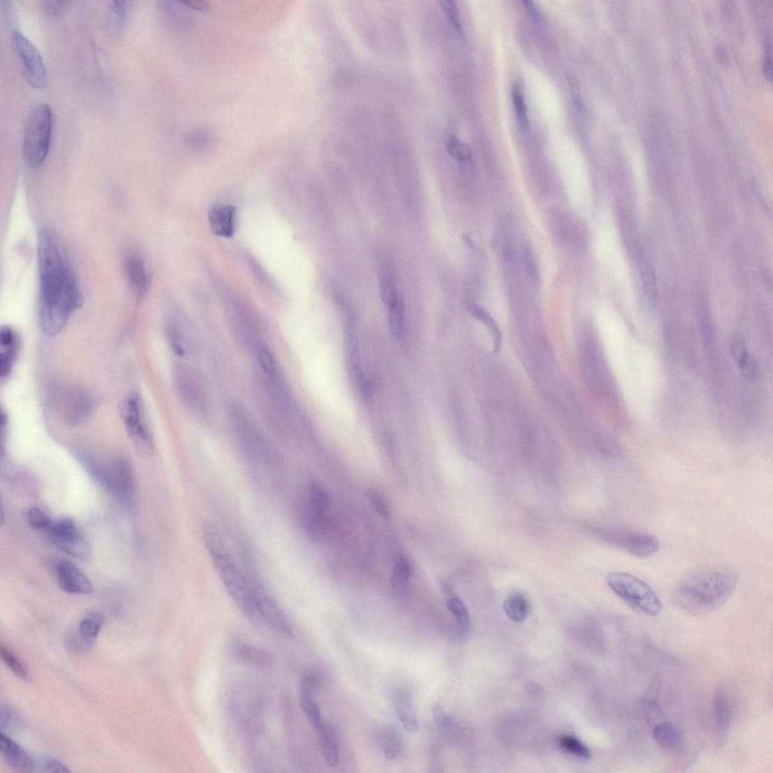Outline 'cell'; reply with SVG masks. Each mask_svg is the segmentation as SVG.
<instances>
[{
  "instance_id": "1f68e13d",
  "label": "cell",
  "mask_w": 773,
  "mask_h": 773,
  "mask_svg": "<svg viewBox=\"0 0 773 773\" xmlns=\"http://www.w3.org/2000/svg\"><path fill=\"white\" fill-rule=\"evenodd\" d=\"M105 619L98 612H91L82 619L79 625V634L88 644L93 645L103 627Z\"/></svg>"
},
{
  "instance_id": "11a10c76",
  "label": "cell",
  "mask_w": 773,
  "mask_h": 773,
  "mask_svg": "<svg viewBox=\"0 0 773 773\" xmlns=\"http://www.w3.org/2000/svg\"><path fill=\"white\" fill-rule=\"evenodd\" d=\"M771 42L769 45H767L765 53V60H763V73H765L766 78L772 80V46Z\"/></svg>"
},
{
  "instance_id": "e0dca14e",
  "label": "cell",
  "mask_w": 773,
  "mask_h": 773,
  "mask_svg": "<svg viewBox=\"0 0 773 773\" xmlns=\"http://www.w3.org/2000/svg\"><path fill=\"white\" fill-rule=\"evenodd\" d=\"M60 589L71 594L88 595L94 589L87 577L78 568L68 561L59 564L57 570Z\"/></svg>"
},
{
  "instance_id": "30bf717a",
  "label": "cell",
  "mask_w": 773,
  "mask_h": 773,
  "mask_svg": "<svg viewBox=\"0 0 773 773\" xmlns=\"http://www.w3.org/2000/svg\"><path fill=\"white\" fill-rule=\"evenodd\" d=\"M12 43L24 80L35 89H45L48 85L47 71L38 50L20 31L13 32Z\"/></svg>"
},
{
  "instance_id": "5b68a950",
  "label": "cell",
  "mask_w": 773,
  "mask_h": 773,
  "mask_svg": "<svg viewBox=\"0 0 773 773\" xmlns=\"http://www.w3.org/2000/svg\"><path fill=\"white\" fill-rule=\"evenodd\" d=\"M580 363L584 383L591 392L608 402L617 399V390L600 347L591 335L582 339Z\"/></svg>"
},
{
  "instance_id": "d4e9b609",
  "label": "cell",
  "mask_w": 773,
  "mask_h": 773,
  "mask_svg": "<svg viewBox=\"0 0 773 773\" xmlns=\"http://www.w3.org/2000/svg\"><path fill=\"white\" fill-rule=\"evenodd\" d=\"M325 763L330 767H337L339 763V749L337 734L332 726L324 721L318 728H315Z\"/></svg>"
},
{
  "instance_id": "7c38bea8",
  "label": "cell",
  "mask_w": 773,
  "mask_h": 773,
  "mask_svg": "<svg viewBox=\"0 0 773 773\" xmlns=\"http://www.w3.org/2000/svg\"><path fill=\"white\" fill-rule=\"evenodd\" d=\"M46 533L51 542L62 552L81 560H87L89 557V545L78 533L73 520L62 519L53 521Z\"/></svg>"
},
{
  "instance_id": "9a60e30c",
  "label": "cell",
  "mask_w": 773,
  "mask_h": 773,
  "mask_svg": "<svg viewBox=\"0 0 773 773\" xmlns=\"http://www.w3.org/2000/svg\"><path fill=\"white\" fill-rule=\"evenodd\" d=\"M175 376L176 388L184 403L191 408H203L206 392L200 376L184 367L176 369Z\"/></svg>"
},
{
  "instance_id": "ab89813d",
  "label": "cell",
  "mask_w": 773,
  "mask_h": 773,
  "mask_svg": "<svg viewBox=\"0 0 773 773\" xmlns=\"http://www.w3.org/2000/svg\"><path fill=\"white\" fill-rule=\"evenodd\" d=\"M300 705L307 719L314 728L325 721L320 707L313 700L311 695L301 693Z\"/></svg>"
},
{
  "instance_id": "681fc988",
  "label": "cell",
  "mask_w": 773,
  "mask_h": 773,
  "mask_svg": "<svg viewBox=\"0 0 773 773\" xmlns=\"http://www.w3.org/2000/svg\"><path fill=\"white\" fill-rule=\"evenodd\" d=\"M731 351L732 358L737 365L749 353L746 343L741 339H735L732 341Z\"/></svg>"
},
{
  "instance_id": "277c9868",
  "label": "cell",
  "mask_w": 773,
  "mask_h": 773,
  "mask_svg": "<svg viewBox=\"0 0 773 773\" xmlns=\"http://www.w3.org/2000/svg\"><path fill=\"white\" fill-rule=\"evenodd\" d=\"M52 131L50 107L45 104L35 107L28 117L22 144L24 159L34 169L40 168L48 156Z\"/></svg>"
},
{
  "instance_id": "5bb4252c",
  "label": "cell",
  "mask_w": 773,
  "mask_h": 773,
  "mask_svg": "<svg viewBox=\"0 0 773 773\" xmlns=\"http://www.w3.org/2000/svg\"><path fill=\"white\" fill-rule=\"evenodd\" d=\"M258 597L260 621L286 639L293 637L290 621L275 601L260 587L255 586Z\"/></svg>"
},
{
  "instance_id": "603a6c76",
  "label": "cell",
  "mask_w": 773,
  "mask_h": 773,
  "mask_svg": "<svg viewBox=\"0 0 773 773\" xmlns=\"http://www.w3.org/2000/svg\"><path fill=\"white\" fill-rule=\"evenodd\" d=\"M129 3L126 1L108 3L103 20V28L110 36H119L125 31L128 22Z\"/></svg>"
},
{
  "instance_id": "83f0119b",
  "label": "cell",
  "mask_w": 773,
  "mask_h": 773,
  "mask_svg": "<svg viewBox=\"0 0 773 773\" xmlns=\"http://www.w3.org/2000/svg\"><path fill=\"white\" fill-rule=\"evenodd\" d=\"M216 142V134L209 127L194 128L185 135L186 146L194 152L208 150Z\"/></svg>"
},
{
  "instance_id": "7402d4cb",
  "label": "cell",
  "mask_w": 773,
  "mask_h": 773,
  "mask_svg": "<svg viewBox=\"0 0 773 773\" xmlns=\"http://www.w3.org/2000/svg\"><path fill=\"white\" fill-rule=\"evenodd\" d=\"M20 349V338L17 333L8 327H3L0 332V376L2 378L10 375Z\"/></svg>"
},
{
  "instance_id": "ee69618b",
  "label": "cell",
  "mask_w": 773,
  "mask_h": 773,
  "mask_svg": "<svg viewBox=\"0 0 773 773\" xmlns=\"http://www.w3.org/2000/svg\"><path fill=\"white\" fill-rule=\"evenodd\" d=\"M64 641L66 647L74 653H84V651L89 650L92 646L81 638L78 631L68 633Z\"/></svg>"
},
{
  "instance_id": "e575fe53",
  "label": "cell",
  "mask_w": 773,
  "mask_h": 773,
  "mask_svg": "<svg viewBox=\"0 0 773 773\" xmlns=\"http://www.w3.org/2000/svg\"><path fill=\"white\" fill-rule=\"evenodd\" d=\"M446 150L453 159L458 161L460 164L472 161L471 152L469 147L461 141L459 138L454 133H448L445 136Z\"/></svg>"
},
{
  "instance_id": "b9f144b4",
  "label": "cell",
  "mask_w": 773,
  "mask_h": 773,
  "mask_svg": "<svg viewBox=\"0 0 773 773\" xmlns=\"http://www.w3.org/2000/svg\"><path fill=\"white\" fill-rule=\"evenodd\" d=\"M27 522L34 529L44 530L47 532L53 520H52L44 512L38 508H33L27 515Z\"/></svg>"
},
{
  "instance_id": "ba28073f",
  "label": "cell",
  "mask_w": 773,
  "mask_h": 773,
  "mask_svg": "<svg viewBox=\"0 0 773 773\" xmlns=\"http://www.w3.org/2000/svg\"><path fill=\"white\" fill-rule=\"evenodd\" d=\"M52 400L64 423L78 427L86 423L95 411V397L88 391L68 385H54Z\"/></svg>"
},
{
  "instance_id": "60d3db41",
  "label": "cell",
  "mask_w": 773,
  "mask_h": 773,
  "mask_svg": "<svg viewBox=\"0 0 773 773\" xmlns=\"http://www.w3.org/2000/svg\"><path fill=\"white\" fill-rule=\"evenodd\" d=\"M559 742L564 750L573 753L575 757L584 760H588L591 758L590 750L580 739L571 737V735H562Z\"/></svg>"
},
{
  "instance_id": "f5cc1de1",
  "label": "cell",
  "mask_w": 773,
  "mask_h": 773,
  "mask_svg": "<svg viewBox=\"0 0 773 773\" xmlns=\"http://www.w3.org/2000/svg\"><path fill=\"white\" fill-rule=\"evenodd\" d=\"M568 80H569L572 96L574 100L576 108L581 110L583 108V103L582 99L581 98L580 87L578 80H577V78L574 75H573V74H570L569 79Z\"/></svg>"
},
{
  "instance_id": "836d02e7",
  "label": "cell",
  "mask_w": 773,
  "mask_h": 773,
  "mask_svg": "<svg viewBox=\"0 0 773 773\" xmlns=\"http://www.w3.org/2000/svg\"><path fill=\"white\" fill-rule=\"evenodd\" d=\"M448 608L455 619L459 635L463 638H467L471 631V618L467 608L459 598H452L448 601Z\"/></svg>"
},
{
  "instance_id": "f6af8a7d",
  "label": "cell",
  "mask_w": 773,
  "mask_h": 773,
  "mask_svg": "<svg viewBox=\"0 0 773 773\" xmlns=\"http://www.w3.org/2000/svg\"><path fill=\"white\" fill-rule=\"evenodd\" d=\"M258 363L266 374L274 375L277 374V365L275 360L270 352L266 348L260 349L258 353Z\"/></svg>"
},
{
  "instance_id": "52a82bcc",
  "label": "cell",
  "mask_w": 773,
  "mask_h": 773,
  "mask_svg": "<svg viewBox=\"0 0 773 773\" xmlns=\"http://www.w3.org/2000/svg\"><path fill=\"white\" fill-rule=\"evenodd\" d=\"M89 466L97 478L125 504L135 499L136 484L131 464L124 458L89 460Z\"/></svg>"
},
{
  "instance_id": "d590c367",
  "label": "cell",
  "mask_w": 773,
  "mask_h": 773,
  "mask_svg": "<svg viewBox=\"0 0 773 773\" xmlns=\"http://www.w3.org/2000/svg\"><path fill=\"white\" fill-rule=\"evenodd\" d=\"M512 100L516 112L518 124L524 132L529 131L530 124L528 117L527 107L522 89L518 83H515L512 88Z\"/></svg>"
},
{
  "instance_id": "9f6ffc18",
  "label": "cell",
  "mask_w": 773,
  "mask_h": 773,
  "mask_svg": "<svg viewBox=\"0 0 773 773\" xmlns=\"http://www.w3.org/2000/svg\"><path fill=\"white\" fill-rule=\"evenodd\" d=\"M182 3L188 8H193L194 10L200 12H206L209 9L208 3L201 1V0H188V1Z\"/></svg>"
},
{
  "instance_id": "8d00e7d4",
  "label": "cell",
  "mask_w": 773,
  "mask_h": 773,
  "mask_svg": "<svg viewBox=\"0 0 773 773\" xmlns=\"http://www.w3.org/2000/svg\"><path fill=\"white\" fill-rule=\"evenodd\" d=\"M0 657L6 666L17 677L25 682H30L31 676L26 665L11 650L3 645H0Z\"/></svg>"
},
{
  "instance_id": "816d5d0a",
  "label": "cell",
  "mask_w": 773,
  "mask_h": 773,
  "mask_svg": "<svg viewBox=\"0 0 773 773\" xmlns=\"http://www.w3.org/2000/svg\"><path fill=\"white\" fill-rule=\"evenodd\" d=\"M42 768L43 770L41 771L44 772L65 773L71 772L64 763L56 759H48L43 761Z\"/></svg>"
},
{
  "instance_id": "7dc6e473",
  "label": "cell",
  "mask_w": 773,
  "mask_h": 773,
  "mask_svg": "<svg viewBox=\"0 0 773 773\" xmlns=\"http://www.w3.org/2000/svg\"><path fill=\"white\" fill-rule=\"evenodd\" d=\"M369 497L378 513L383 517L388 519L390 517V510L387 503L381 494L376 490L369 492Z\"/></svg>"
},
{
  "instance_id": "6da1fadb",
  "label": "cell",
  "mask_w": 773,
  "mask_h": 773,
  "mask_svg": "<svg viewBox=\"0 0 773 773\" xmlns=\"http://www.w3.org/2000/svg\"><path fill=\"white\" fill-rule=\"evenodd\" d=\"M39 322L42 332L54 337L66 327L82 305L83 297L62 242L53 229L38 235Z\"/></svg>"
},
{
  "instance_id": "4fadbf2b",
  "label": "cell",
  "mask_w": 773,
  "mask_h": 773,
  "mask_svg": "<svg viewBox=\"0 0 773 773\" xmlns=\"http://www.w3.org/2000/svg\"><path fill=\"white\" fill-rule=\"evenodd\" d=\"M608 537L614 545L639 557L653 556L660 548V542L656 537L638 530L614 529L610 531Z\"/></svg>"
},
{
  "instance_id": "6f0895ef",
  "label": "cell",
  "mask_w": 773,
  "mask_h": 773,
  "mask_svg": "<svg viewBox=\"0 0 773 773\" xmlns=\"http://www.w3.org/2000/svg\"><path fill=\"white\" fill-rule=\"evenodd\" d=\"M521 3H522L524 5L525 8L527 9V11L531 15H533L534 17H536L538 15V10H537V9H536V8L534 6L533 2L522 1Z\"/></svg>"
},
{
  "instance_id": "7bdbcfd3",
  "label": "cell",
  "mask_w": 773,
  "mask_h": 773,
  "mask_svg": "<svg viewBox=\"0 0 773 773\" xmlns=\"http://www.w3.org/2000/svg\"><path fill=\"white\" fill-rule=\"evenodd\" d=\"M744 377L748 379H756L760 374L759 362L756 357L748 353L738 365Z\"/></svg>"
},
{
  "instance_id": "74e56055",
  "label": "cell",
  "mask_w": 773,
  "mask_h": 773,
  "mask_svg": "<svg viewBox=\"0 0 773 773\" xmlns=\"http://www.w3.org/2000/svg\"><path fill=\"white\" fill-rule=\"evenodd\" d=\"M385 756L391 760H396L403 750V741L399 733L394 728L387 729L383 737Z\"/></svg>"
},
{
  "instance_id": "2e32d148",
  "label": "cell",
  "mask_w": 773,
  "mask_h": 773,
  "mask_svg": "<svg viewBox=\"0 0 773 773\" xmlns=\"http://www.w3.org/2000/svg\"><path fill=\"white\" fill-rule=\"evenodd\" d=\"M735 714V706L730 692L725 687H719L714 700V714L716 742L722 746L730 732Z\"/></svg>"
},
{
  "instance_id": "4dcf8cb0",
  "label": "cell",
  "mask_w": 773,
  "mask_h": 773,
  "mask_svg": "<svg viewBox=\"0 0 773 773\" xmlns=\"http://www.w3.org/2000/svg\"><path fill=\"white\" fill-rule=\"evenodd\" d=\"M473 318L482 323L489 330L493 339V349L498 353L502 346V334L499 325L485 309L477 304H472L469 309Z\"/></svg>"
},
{
  "instance_id": "f546056e",
  "label": "cell",
  "mask_w": 773,
  "mask_h": 773,
  "mask_svg": "<svg viewBox=\"0 0 773 773\" xmlns=\"http://www.w3.org/2000/svg\"><path fill=\"white\" fill-rule=\"evenodd\" d=\"M412 574L413 568L411 562L405 557L400 558L395 564L392 579H391V589L396 595H405Z\"/></svg>"
},
{
  "instance_id": "d6986e66",
  "label": "cell",
  "mask_w": 773,
  "mask_h": 773,
  "mask_svg": "<svg viewBox=\"0 0 773 773\" xmlns=\"http://www.w3.org/2000/svg\"><path fill=\"white\" fill-rule=\"evenodd\" d=\"M237 208L230 204H217L209 211V222L214 235L231 238L235 234Z\"/></svg>"
},
{
  "instance_id": "ffe728a7",
  "label": "cell",
  "mask_w": 773,
  "mask_h": 773,
  "mask_svg": "<svg viewBox=\"0 0 773 773\" xmlns=\"http://www.w3.org/2000/svg\"><path fill=\"white\" fill-rule=\"evenodd\" d=\"M0 753L8 765L17 772H32L35 765L27 752L16 742L0 733Z\"/></svg>"
},
{
  "instance_id": "484cf974",
  "label": "cell",
  "mask_w": 773,
  "mask_h": 773,
  "mask_svg": "<svg viewBox=\"0 0 773 773\" xmlns=\"http://www.w3.org/2000/svg\"><path fill=\"white\" fill-rule=\"evenodd\" d=\"M653 735L658 746L665 751H675L681 746V735L674 724L665 720L653 726Z\"/></svg>"
},
{
  "instance_id": "bcb514c9",
  "label": "cell",
  "mask_w": 773,
  "mask_h": 773,
  "mask_svg": "<svg viewBox=\"0 0 773 773\" xmlns=\"http://www.w3.org/2000/svg\"><path fill=\"white\" fill-rule=\"evenodd\" d=\"M69 4L68 1H43L41 7L43 11L48 16L59 17L66 10Z\"/></svg>"
},
{
  "instance_id": "7a4b0ae2",
  "label": "cell",
  "mask_w": 773,
  "mask_h": 773,
  "mask_svg": "<svg viewBox=\"0 0 773 773\" xmlns=\"http://www.w3.org/2000/svg\"><path fill=\"white\" fill-rule=\"evenodd\" d=\"M739 582V574L724 566H704L687 573L675 584L672 601L675 606L694 617L718 610L732 597Z\"/></svg>"
},
{
  "instance_id": "8992f818",
  "label": "cell",
  "mask_w": 773,
  "mask_h": 773,
  "mask_svg": "<svg viewBox=\"0 0 773 773\" xmlns=\"http://www.w3.org/2000/svg\"><path fill=\"white\" fill-rule=\"evenodd\" d=\"M612 591L628 606L650 617L662 612L663 604L650 587L630 574L612 573L607 577Z\"/></svg>"
},
{
  "instance_id": "ac0fdd59",
  "label": "cell",
  "mask_w": 773,
  "mask_h": 773,
  "mask_svg": "<svg viewBox=\"0 0 773 773\" xmlns=\"http://www.w3.org/2000/svg\"><path fill=\"white\" fill-rule=\"evenodd\" d=\"M124 271L128 283L139 300L147 294L150 286V277L143 259L138 254H130L124 260Z\"/></svg>"
},
{
  "instance_id": "f907efd6",
  "label": "cell",
  "mask_w": 773,
  "mask_h": 773,
  "mask_svg": "<svg viewBox=\"0 0 773 773\" xmlns=\"http://www.w3.org/2000/svg\"><path fill=\"white\" fill-rule=\"evenodd\" d=\"M321 685V678L316 675L311 674L307 675L304 677L302 693L312 695L316 691H318Z\"/></svg>"
},
{
  "instance_id": "f1b7e54d",
  "label": "cell",
  "mask_w": 773,
  "mask_h": 773,
  "mask_svg": "<svg viewBox=\"0 0 773 773\" xmlns=\"http://www.w3.org/2000/svg\"><path fill=\"white\" fill-rule=\"evenodd\" d=\"M503 610L507 617L515 622H524L528 616L529 603L523 594L511 593L506 598Z\"/></svg>"
},
{
  "instance_id": "cb8c5ba5",
  "label": "cell",
  "mask_w": 773,
  "mask_h": 773,
  "mask_svg": "<svg viewBox=\"0 0 773 773\" xmlns=\"http://www.w3.org/2000/svg\"><path fill=\"white\" fill-rule=\"evenodd\" d=\"M395 709L404 728L409 732H416L419 723L415 714L413 696L406 689H399L395 697Z\"/></svg>"
},
{
  "instance_id": "3957f363",
  "label": "cell",
  "mask_w": 773,
  "mask_h": 773,
  "mask_svg": "<svg viewBox=\"0 0 773 773\" xmlns=\"http://www.w3.org/2000/svg\"><path fill=\"white\" fill-rule=\"evenodd\" d=\"M202 534L213 566L230 598L249 619L262 622L255 587L245 578L233 560L218 529L211 523L204 524Z\"/></svg>"
},
{
  "instance_id": "d6a6232c",
  "label": "cell",
  "mask_w": 773,
  "mask_h": 773,
  "mask_svg": "<svg viewBox=\"0 0 773 773\" xmlns=\"http://www.w3.org/2000/svg\"><path fill=\"white\" fill-rule=\"evenodd\" d=\"M388 309L390 331L395 338H402L405 316V306L402 295L398 293L395 300L388 305Z\"/></svg>"
},
{
  "instance_id": "9c48e42d",
  "label": "cell",
  "mask_w": 773,
  "mask_h": 773,
  "mask_svg": "<svg viewBox=\"0 0 773 773\" xmlns=\"http://www.w3.org/2000/svg\"><path fill=\"white\" fill-rule=\"evenodd\" d=\"M120 412L126 432L136 448L146 454L152 452L154 443L146 422L141 395L135 390L128 393L121 404Z\"/></svg>"
},
{
  "instance_id": "c3c4849f",
  "label": "cell",
  "mask_w": 773,
  "mask_h": 773,
  "mask_svg": "<svg viewBox=\"0 0 773 773\" xmlns=\"http://www.w3.org/2000/svg\"><path fill=\"white\" fill-rule=\"evenodd\" d=\"M433 714L435 722L440 726L441 730L447 732V730L451 729L452 725V721L449 716L446 714L440 705H435L433 707Z\"/></svg>"
},
{
  "instance_id": "8fae6325",
  "label": "cell",
  "mask_w": 773,
  "mask_h": 773,
  "mask_svg": "<svg viewBox=\"0 0 773 773\" xmlns=\"http://www.w3.org/2000/svg\"><path fill=\"white\" fill-rule=\"evenodd\" d=\"M330 504L327 490L321 484L313 482L304 516V529L313 539L321 540L327 533Z\"/></svg>"
},
{
  "instance_id": "4316f807",
  "label": "cell",
  "mask_w": 773,
  "mask_h": 773,
  "mask_svg": "<svg viewBox=\"0 0 773 773\" xmlns=\"http://www.w3.org/2000/svg\"><path fill=\"white\" fill-rule=\"evenodd\" d=\"M233 653L240 662L256 668H267L272 663L271 656L266 651L250 645H237Z\"/></svg>"
},
{
  "instance_id": "f35d334b",
  "label": "cell",
  "mask_w": 773,
  "mask_h": 773,
  "mask_svg": "<svg viewBox=\"0 0 773 773\" xmlns=\"http://www.w3.org/2000/svg\"><path fill=\"white\" fill-rule=\"evenodd\" d=\"M640 701L642 712L649 726H654L665 721V714L658 704V698L642 697Z\"/></svg>"
},
{
  "instance_id": "db71d44e",
  "label": "cell",
  "mask_w": 773,
  "mask_h": 773,
  "mask_svg": "<svg viewBox=\"0 0 773 773\" xmlns=\"http://www.w3.org/2000/svg\"><path fill=\"white\" fill-rule=\"evenodd\" d=\"M524 262L528 274L533 278L535 281L538 282V270L533 259V254L530 253L529 250H526L524 253Z\"/></svg>"
},
{
  "instance_id": "44dd1931",
  "label": "cell",
  "mask_w": 773,
  "mask_h": 773,
  "mask_svg": "<svg viewBox=\"0 0 773 773\" xmlns=\"http://www.w3.org/2000/svg\"><path fill=\"white\" fill-rule=\"evenodd\" d=\"M159 8L161 20L167 27L177 31L191 28L193 17L183 3L163 1L160 3Z\"/></svg>"
}]
</instances>
